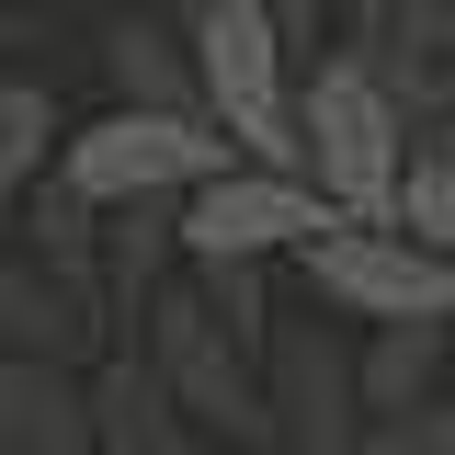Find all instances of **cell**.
<instances>
[{"label": "cell", "instance_id": "obj_1", "mask_svg": "<svg viewBox=\"0 0 455 455\" xmlns=\"http://www.w3.org/2000/svg\"><path fill=\"white\" fill-rule=\"evenodd\" d=\"M296 171L319 182L341 228H387L398 182H410V103L376 80V57L341 46L296 80Z\"/></svg>", "mask_w": 455, "mask_h": 455}, {"label": "cell", "instance_id": "obj_2", "mask_svg": "<svg viewBox=\"0 0 455 455\" xmlns=\"http://www.w3.org/2000/svg\"><path fill=\"white\" fill-rule=\"evenodd\" d=\"M182 35H194L205 125H217L251 171H296V46L274 35V12H262V0H228V12L182 23ZM296 182H307V171H296Z\"/></svg>", "mask_w": 455, "mask_h": 455}, {"label": "cell", "instance_id": "obj_3", "mask_svg": "<svg viewBox=\"0 0 455 455\" xmlns=\"http://www.w3.org/2000/svg\"><path fill=\"white\" fill-rule=\"evenodd\" d=\"M228 160H239V148H228L205 114H137V103L92 114L80 137H57V182H68L92 217H114V205H182V194H205Z\"/></svg>", "mask_w": 455, "mask_h": 455}, {"label": "cell", "instance_id": "obj_4", "mask_svg": "<svg viewBox=\"0 0 455 455\" xmlns=\"http://www.w3.org/2000/svg\"><path fill=\"white\" fill-rule=\"evenodd\" d=\"M137 353L160 364V387L182 398V421H217L228 444H262V455H274L262 353H251V341L205 307V284H160V307H148V341H137Z\"/></svg>", "mask_w": 455, "mask_h": 455}, {"label": "cell", "instance_id": "obj_5", "mask_svg": "<svg viewBox=\"0 0 455 455\" xmlns=\"http://www.w3.org/2000/svg\"><path fill=\"white\" fill-rule=\"evenodd\" d=\"M296 274H307V296H319L331 319H364V331L444 319L455 331V262H433V251L398 239V228H319V239L296 251Z\"/></svg>", "mask_w": 455, "mask_h": 455}, {"label": "cell", "instance_id": "obj_6", "mask_svg": "<svg viewBox=\"0 0 455 455\" xmlns=\"http://www.w3.org/2000/svg\"><path fill=\"white\" fill-rule=\"evenodd\" d=\"M319 228H341L331 205H319V182H296V171H251V160H228L205 194H182V205H171V239H182V262H194V274L284 262V251H307Z\"/></svg>", "mask_w": 455, "mask_h": 455}, {"label": "cell", "instance_id": "obj_7", "mask_svg": "<svg viewBox=\"0 0 455 455\" xmlns=\"http://www.w3.org/2000/svg\"><path fill=\"white\" fill-rule=\"evenodd\" d=\"M262 410H274V455H364V376L331 319H284L262 341Z\"/></svg>", "mask_w": 455, "mask_h": 455}, {"label": "cell", "instance_id": "obj_8", "mask_svg": "<svg viewBox=\"0 0 455 455\" xmlns=\"http://www.w3.org/2000/svg\"><path fill=\"white\" fill-rule=\"evenodd\" d=\"M103 68H114V103H137V114H205V92H194V35H182V12H114Z\"/></svg>", "mask_w": 455, "mask_h": 455}, {"label": "cell", "instance_id": "obj_9", "mask_svg": "<svg viewBox=\"0 0 455 455\" xmlns=\"http://www.w3.org/2000/svg\"><path fill=\"white\" fill-rule=\"evenodd\" d=\"M0 455H103L92 444V376L0 364Z\"/></svg>", "mask_w": 455, "mask_h": 455}, {"label": "cell", "instance_id": "obj_10", "mask_svg": "<svg viewBox=\"0 0 455 455\" xmlns=\"http://www.w3.org/2000/svg\"><path fill=\"white\" fill-rule=\"evenodd\" d=\"M92 444L103 455H182V398L160 387L148 353H103L92 364Z\"/></svg>", "mask_w": 455, "mask_h": 455}, {"label": "cell", "instance_id": "obj_11", "mask_svg": "<svg viewBox=\"0 0 455 455\" xmlns=\"http://www.w3.org/2000/svg\"><path fill=\"white\" fill-rule=\"evenodd\" d=\"M444 364H455V331H444V319L376 331L364 353H353V376H364V433L398 421V410H421V398H444Z\"/></svg>", "mask_w": 455, "mask_h": 455}, {"label": "cell", "instance_id": "obj_12", "mask_svg": "<svg viewBox=\"0 0 455 455\" xmlns=\"http://www.w3.org/2000/svg\"><path fill=\"white\" fill-rule=\"evenodd\" d=\"M57 137H68V125H57V92H46V80H0V217L57 171Z\"/></svg>", "mask_w": 455, "mask_h": 455}, {"label": "cell", "instance_id": "obj_13", "mask_svg": "<svg viewBox=\"0 0 455 455\" xmlns=\"http://www.w3.org/2000/svg\"><path fill=\"white\" fill-rule=\"evenodd\" d=\"M171 262H182V239H171V205H114V217H103V284L137 307V319L160 307V274H171Z\"/></svg>", "mask_w": 455, "mask_h": 455}, {"label": "cell", "instance_id": "obj_14", "mask_svg": "<svg viewBox=\"0 0 455 455\" xmlns=\"http://www.w3.org/2000/svg\"><path fill=\"white\" fill-rule=\"evenodd\" d=\"M387 228H398V239H421L433 262H455V160H410V182H398Z\"/></svg>", "mask_w": 455, "mask_h": 455}, {"label": "cell", "instance_id": "obj_15", "mask_svg": "<svg viewBox=\"0 0 455 455\" xmlns=\"http://www.w3.org/2000/svg\"><path fill=\"white\" fill-rule=\"evenodd\" d=\"M364 455H455V387L421 398V410H398V421H376V433H364Z\"/></svg>", "mask_w": 455, "mask_h": 455}, {"label": "cell", "instance_id": "obj_16", "mask_svg": "<svg viewBox=\"0 0 455 455\" xmlns=\"http://www.w3.org/2000/svg\"><path fill=\"white\" fill-rule=\"evenodd\" d=\"M262 12H274V35H284L296 57H319V35H331V12H341V0H262Z\"/></svg>", "mask_w": 455, "mask_h": 455}, {"label": "cell", "instance_id": "obj_17", "mask_svg": "<svg viewBox=\"0 0 455 455\" xmlns=\"http://www.w3.org/2000/svg\"><path fill=\"white\" fill-rule=\"evenodd\" d=\"M171 12H182V23H205V12H228V0H171Z\"/></svg>", "mask_w": 455, "mask_h": 455}, {"label": "cell", "instance_id": "obj_18", "mask_svg": "<svg viewBox=\"0 0 455 455\" xmlns=\"http://www.w3.org/2000/svg\"><path fill=\"white\" fill-rule=\"evenodd\" d=\"M114 12H171V0H114Z\"/></svg>", "mask_w": 455, "mask_h": 455}, {"label": "cell", "instance_id": "obj_19", "mask_svg": "<svg viewBox=\"0 0 455 455\" xmlns=\"http://www.w3.org/2000/svg\"><path fill=\"white\" fill-rule=\"evenodd\" d=\"M0 57H12V23H0ZM0 80H12V68H0Z\"/></svg>", "mask_w": 455, "mask_h": 455}, {"label": "cell", "instance_id": "obj_20", "mask_svg": "<svg viewBox=\"0 0 455 455\" xmlns=\"http://www.w3.org/2000/svg\"><path fill=\"white\" fill-rule=\"evenodd\" d=\"M341 12H376V0H341Z\"/></svg>", "mask_w": 455, "mask_h": 455}, {"label": "cell", "instance_id": "obj_21", "mask_svg": "<svg viewBox=\"0 0 455 455\" xmlns=\"http://www.w3.org/2000/svg\"><path fill=\"white\" fill-rule=\"evenodd\" d=\"M228 455H262V444H228Z\"/></svg>", "mask_w": 455, "mask_h": 455}]
</instances>
